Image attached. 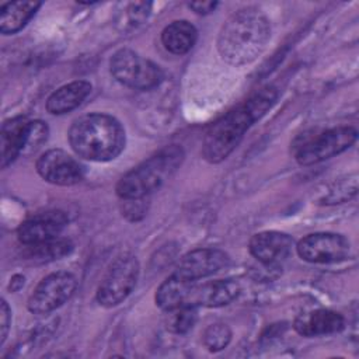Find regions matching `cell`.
I'll return each instance as SVG.
<instances>
[{"label": "cell", "mask_w": 359, "mask_h": 359, "mask_svg": "<svg viewBox=\"0 0 359 359\" xmlns=\"http://www.w3.org/2000/svg\"><path fill=\"white\" fill-rule=\"evenodd\" d=\"M229 255L222 250L198 248L180 259L174 273L188 280H198L219 272L229 265Z\"/></svg>", "instance_id": "obj_11"}, {"label": "cell", "mask_w": 359, "mask_h": 359, "mask_svg": "<svg viewBox=\"0 0 359 359\" xmlns=\"http://www.w3.org/2000/svg\"><path fill=\"white\" fill-rule=\"evenodd\" d=\"M91 93V84L86 80H76L53 91L48 101L46 109L53 115H62L77 108Z\"/></svg>", "instance_id": "obj_16"}, {"label": "cell", "mask_w": 359, "mask_h": 359, "mask_svg": "<svg viewBox=\"0 0 359 359\" xmlns=\"http://www.w3.org/2000/svg\"><path fill=\"white\" fill-rule=\"evenodd\" d=\"M198 311L195 306L184 304L175 309L167 310L165 327L170 332L174 334H185L188 332L196 323Z\"/></svg>", "instance_id": "obj_22"}, {"label": "cell", "mask_w": 359, "mask_h": 359, "mask_svg": "<svg viewBox=\"0 0 359 359\" xmlns=\"http://www.w3.org/2000/svg\"><path fill=\"white\" fill-rule=\"evenodd\" d=\"M10 324H11V310L7 302L3 299L0 303V345H3L7 338Z\"/></svg>", "instance_id": "obj_25"}, {"label": "cell", "mask_w": 359, "mask_h": 359, "mask_svg": "<svg viewBox=\"0 0 359 359\" xmlns=\"http://www.w3.org/2000/svg\"><path fill=\"white\" fill-rule=\"evenodd\" d=\"M109 69L116 81L135 90H150L163 79V72L154 62L126 48L112 55Z\"/></svg>", "instance_id": "obj_6"}, {"label": "cell", "mask_w": 359, "mask_h": 359, "mask_svg": "<svg viewBox=\"0 0 359 359\" xmlns=\"http://www.w3.org/2000/svg\"><path fill=\"white\" fill-rule=\"evenodd\" d=\"M198 38L196 28L187 20H178L168 24L161 32L164 48L174 55H184L192 49Z\"/></svg>", "instance_id": "obj_19"}, {"label": "cell", "mask_w": 359, "mask_h": 359, "mask_svg": "<svg viewBox=\"0 0 359 359\" xmlns=\"http://www.w3.org/2000/svg\"><path fill=\"white\" fill-rule=\"evenodd\" d=\"M345 325L344 317L332 310L318 309L299 314L293 323V328L303 337H318L339 332Z\"/></svg>", "instance_id": "obj_14"}, {"label": "cell", "mask_w": 359, "mask_h": 359, "mask_svg": "<svg viewBox=\"0 0 359 359\" xmlns=\"http://www.w3.org/2000/svg\"><path fill=\"white\" fill-rule=\"evenodd\" d=\"M49 129L48 125L42 121H28L25 128V136H24V149L22 154H31L35 153L48 139Z\"/></svg>", "instance_id": "obj_23"}, {"label": "cell", "mask_w": 359, "mask_h": 359, "mask_svg": "<svg viewBox=\"0 0 359 359\" xmlns=\"http://www.w3.org/2000/svg\"><path fill=\"white\" fill-rule=\"evenodd\" d=\"M297 254L307 262L332 264L345 259L349 254V241L335 233H313L297 244Z\"/></svg>", "instance_id": "obj_9"}, {"label": "cell", "mask_w": 359, "mask_h": 359, "mask_svg": "<svg viewBox=\"0 0 359 359\" xmlns=\"http://www.w3.org/2000/svg\"><path fill=\"white\" fill-rule=\"evenodd\" d=\"M271 38V24L266 15L255 7L233 13L222 25L217 36V50L224 62L240 67L252 63L265 49Z\"/></svg>", "instance_id": "obj_2"}, {"label": "cell", "mask_w": 359, "mask_h": 359, "mask_svg": "<svg viewBox=\"0 0 359 359\" xmlns=\"http://www.w3.org/2000/svg\"><path fill=\"white\" fill-rule=\"evenodd\" d=\"M125 129L107 114H88L77 118L69 129V143L74 153L90 161H111L125 147Z\"/></svg>", "instance_id": "obj_3"}, {"label": "cell", "mask_w": 359, "mask_h": 359, "mask_svg": "<svg viewBox=\"0 0 359 359\" xmlns=\"http://www.w3.org/2000/svg\"><path fill=\"white\" fill-rule=\"evenodd\" d=\"M216 1H191L188 3V7L192 8L198 14H208L216 8Z\"/></svg>", "instance_id": "obj_26"}, {"label": "cell", "mask_w": 359, "mask_h": 359, "mask_svg": "<svg viewBox=\"0 0 359 359\" xmlns=\"http://www.w3.org/2000/svg\"><path fill=\"white\" fill-rule=\"evenodd\" d=\"M276 97V88L266 86L250 97L244 104L217 119L203 137V158L213 164L227 158L254 122L261 119L273 105Z\"/></svg>", "instance_id": "obj_1"}, {"label": "cell", "mask_w": 359, "mask_h": 359, "mask_svg": "<svg viewBox=\"0 0 359 359\" xmlns=\"http://www.w3.org/2000/svg\"><path fill=\"white\" fill-rule=\"evenodd\" d=\"M76 286L77 280L70 272L49 273L36 285L27 307L32 314H48L66 303L74 293Z\"/></svg>", "instance_id": "obj_8"}, {"label": "cell", "mask_w": 359, "mask_h": 359, "mask_svg": "<svg viewBox=\"0 0 359 359\" xmlns=\"http://www.w3.org/2000/svg\"><path fill=\"white\" fill-rule=\"evenodd\" d=\"M195 283L196 280H188L172 273L158 286L156 292V304L165 311L184 304L191 306Z\"/></svg>", "instance_id": "obj_17"}, {"label": "cell", "mask_w": 359, "mask_h": 359, "mask_svg": "<svg viewBox=\"0 0 359 359\" xmlns=\"http://www.w3.org/2000/svg\"><path fill=\"white\" fill-rule=\"evenodd\" d=\"M38 174L55 185H74L83 180L81 164L62 149H50L36 160Z\"/></svg>", "instance_id": "obj_10"}, {"label": "cell", "mask_w": 359, "mask_h": 359, "mask_svg": "<svg viewBox=\"0 0 359 359\" xmlns=\"http://www.w3.org/2000/svg\"><path fill=\"white\" fill-rule=\"evenodd\" d=\"M231 339V331L226 324L216 323L206 327L202 334V342L210 352L224 349Z\"/></svg>", "instance_id": "obj_24"}, {"label": "cell", "mask_w": 359, "mask_h": 359, "mask_svg": "<svg viewBox=\"0 0 359 359\" xmlns=\"http://www.w3.org/2000/svg\"><path fill=\"white\" fill-rule=\"evenodd\" d=\"M353 126H338L320 133H304L294 142V157L302 165H311L345 151L356 140Z\"/></svg>", "instance_id": "obj_5"}, {"label": "cell", "mask_w": 359, "mask_h": 359, "mask_svg": "<svg viewBox=\"0 0 359 359\" xmlns=\"http://www.w3.org/2000/svg\"><path fill=\"white\" fill-rule=\"evenodd\" d=\"M139 271L140 268L136 257L130 254L118 257L111 264L98 286V303L104 307H114L122 303L135 289Z\"/></svg>", "instance_id": "obj_7"}, {"label": "cell", "mask_w": 359, "mask_h": 359, "mask_svg": "<svg viewBox=\"0 0 359 359\" xmlns=\"http://www.w3.org/2000/svg\"><path fill=\"white\" fill-rule=\"evenodd\" d=\"M22 285H24V276L22 275H14L11 278V282H10L8 287H10L11 292H17Z\"/></svg>", "instance_id": "obj_27"}, {"label": "cell", "mask_w": 359, "mask_h": 359, "mask_svg": "<svg viewBox=\"0 0 359 359\" xmlns=\"http://www.w3.org/2000/svg\"><path fill=\"white\" fill-rule=\"evenodd\" d=\"M41 7L39 1H10L0 10V31L4 35L18 32Z\"/></svg>", "instance_id": "obj_20"}, {"label": "cell", "mask_w": 359, "mask_h": 359, "mask_svg": "<svg viewBox=\"0 0 359 359\" xmlns=\"http://www.w3.org/2000/svg\"><path fill=\"white\" fill-rule=\"evenodd\" d=\"M29 119L25 116H14L4 121L1 126V167L11 164L24 149L25 128Z\"/></svg>", "instance_id": "obj_18"}, {"label": "cell", "mask_w": 359, "mask_h": 359, "mask_svg": "<svg viewBox=\"0 0 359 359\" xmlns=\"http://www.w3.org/2000/svg\"><path fill=\"white\" fill-rule=\"evenodd\" d=\"M182 160L184 150L181 146L170 144L163 147L118 181V196L123 201L146 198L178 170Z\"/></svg>", "instance_id": "obj_4"}, {"label": "cell", "mask_w": 359, "mask_h": 359, "mask_svg": "<svg viewBox=\"0 0 359 359\" xmlns=\"http://www.w3.org/2000/svg\"><path fill=\"white\" fill-rule=\"evenodd\" d=\"M72 250H73V243L69 238L55 237L36 244L25 245L24 255L28 259L46 262V261H55V259L63 258L69 255Z\"/></svg>", "instance_id": "obj_21"}, {"label": "cell", "mask_w": 359, "mask_h": 359, "mask_svg": "<svg viewBox=\"0 0 359 359\" xmlns=\"http://www.w3.org/2000/svg\"><path fill=\"white\" fill-rule=\"evenodd\" d=\"M293 238L282 231H261L250 240V252L255 259L268 266H278L293 251Z\"/></svg>", "instance_id": "obj_12"}, {"label": "cell", "mask_w": 359, "mask_h": 359, "mask_svg": "<svg viewBox=\"0 0 359 359\" xmlns=\"http://www.w3.org/2000/svg\"><path fill=\"white\" fill-rule=\"evenodd\" d=\"M67 223V217L60 210L38 213L22 222L17 230L20 243L24 245L36 244L45 240L59 237Z\"/></svg>", "instance_id": "obj_13"}, {"label": "cell", "mask_w": 359, "mask_h": 359, "mask_svg": "<svg viewBox=\"0 0 359 359\" xmlns=\"http://www.w3.org/2000/svg\"><path fill=\"white\" fill-rule=\"evenodd\" d=\"M240 292V286L233 279H219L208 283H195L191 306L203 307H220L233 302Z\"/></svg>", "instance_id": "obj_15"}]
</instances>
